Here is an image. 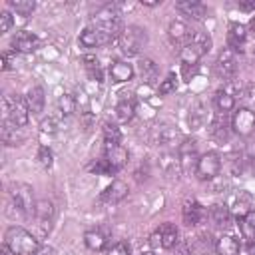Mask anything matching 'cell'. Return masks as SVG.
Segmentation results:
<instances>
[{"mask_svg": "<svg viewBox=\"0 0 255 255\" xmlns=\"http://www.w3.org/2000/svg\"><path fill=\"white\" fill-rule=\"evenodd\" d=\"M4 245L12 255H34L40 249L38 237L20 225H10L4 231Z\"/></svg>", "mask_w": 255, "mask_h": 255, "instance_id": "1", "label": "cell"}, {"mask_svg": "<svg viewBox=\"0 0 255 255\" xmlns=\"http://www.w3.org/2000/svg\"><path fill=\"white\" fill-rule=\"evenodd\" d=\"M116 42H118L120 52L124 56H128V58H131V56H139L143 52V48L149 42V36L145 32V28L129 24V26H124V30L120 32Z\"/></svg>", "mask_w": 255, "mask_h": 255, "instance_id": "2", "label": "cell"}, {"mask_svg": "<svg viewBox=\"0 0 255 255\" xmlns=\"http://www.w3.org/2000/svg\"><path fill=\"white\" fill-rule=\"evenodd\" d=\"M8 199L10 207H14L22 217H32L36 215V199H34V189L32 185L24 181H12L8 187Z\"/></svg>", "mask_w": 255, "mask_h": 255, "instance_id": "3", "label": "cell"}, {"mask_svg": "<svg viewBox=\"0 0 255 255\" xmlns=\"http://www.w3.org/2000/svg\"><path fill=\"white\" fill-rule=\"evenodd\" d=\"M2 110H4V118L18 128H26L32 116L26 96H20V94H6L2 100Z\"/></svg>", "mask_w": 255, "mask_h": 255, "instance_id": "4", "label": "cell"}, {"mask_svg": "<svg viewBox=\"0 0 255 255\" xmlns=\"http://www.w3.org/2000/svg\"><path fill=\"white\" fill-rule=\"evenodd\" d=\"M221 165H223V159H221V155L217 151H205L197 159L195 175L201 181H211L221 173Z\"/></svg>", "mask_w": 255, "mask_h": 255, "instance_id": "5", "label": "cell"}, {"mask_svg": "<svg viewBox=\"0 0 255 255\" xmlns=\"http://www.w3.org/2000/svg\"><path fill=\"white\" fill-rule=\"evenodd\" d=\"M231 129L239 137H251L255 133V112L249 108H237L231 116Z\"/></svg>", "mask_w": 255, "mask_h": 255, "instance_id": "6", "label": "cell"}, {"mask_svg": "<svg viewBox=\"0 0 255 255\" xmlns=\"http://www.w3.org/2000/svg\"><path fill=\"white\" fill-rule=\"evenodd\" d=\"M116 38L112 36V34H108L104 28H100V26H86L82 32H80V44L84 46V48H88V50H92V48H100V46H106V44H110V42H114Z\"/></svg>", "mask_w": 255, "mask_h": 255, "instance_id": "7", "label": "cell"}, {"mask_svg": "<svg viewBox=\"0 0 255 255\" xmlns=\"http://www.w3.org/2000/svg\"><path fill=\"white\" fill-rule=\"evenodd\" d=\"M42 46V40L34 34V32H28V30H20L12 36V42H10V48L18 54H32L36 52L38 48Z\"/></svg>", "mask_w": 255, "mask_h": 255, "instance_id": "8", "label": "cell"}, {"mask_svg": "<svg viewBox=\"0 0 255 255\" xmlns=\"http://www.w3.org/2000/svg\"><path fill=\"white\" fill-rule=\"evenodd\" d=\"M215 72L223 80H231L237 72V52H233L229 46L223 48L215 60Z\"/></svg>", "mask_w": 255, "mask_h": 255, "instance_id": "9", "label": "cell"}, {"mask_svg": "<svg viewBox=\"0 0 255 255\" xmlns=\"http://www.w3.org/2000/svg\"><path fill=\"white\" fill-rule=\"evenodd\" d=\"M177 155H179V161H181V169L183 171H195V165H197V141L193 137H185L181 139L179 147H177Z\"/></svg>", "mask_w": 255, "mask_h": 255, "instance_id": "10", "label": "cell"}, {"mask_svg": "<svg viewBox=\"0 0 255 255\" xmlns=\"http://www.w3.org/2000/svg\"><path fill=\"white\" fill-rule=\"evenodd\" d=\"M36 221L40 227V235H48L52 229V221H54V203L50 199H38L36 203Z\"/></svg>", "mask_w": 255, "mask_h": 255, "instance_id": "11", "label": "cell"}, {"mask_svg": "<svg viewBox=\"0 0 255 255\" xmlns=\"http://www.w3.org/2000/svg\"><path fill=\"white\" fill-rule=\"evenodd\" d=\"M104 157L108 159V163H110L116 171H120L122 167H126V165H128L129 153H128V149H126L122 143L106 141V145H104Z\"/></svg>", "mask_w": 255, "mask_h": 255, "instance_id": "12", "label": "cell"}, {"mask_svg": "<svg viewBox=\"0 0 255 255\" xmlns=\"http://www.w3.org/2000/svg\"><path fill=\"white\" fill-rule=\"evenodd\" d=\"M108 74H110V80H112V82H116V84H126V82H129V80H133L135 68H133L128 60H116V62L110 64Z\"/></svg>", "mask_w": 255, "mask_h": 255, "instance_id": "13", "label": "cell"}, {"mask_svg": "<svg viewBox=\"0 0 255 255\" xmlns=\"http://www.w3.org/2000/svg\"><path fill=\"white\" fill-rule=\"evenodd\" d=\"M229 209H231V215H233L235 219H243V217L253 209V195H251L249 191H245V189L237 191V193L233 195V199H231Z\"/></svg>", "mask_w": 255, "mask_h": 255, "instance_id": "14", "label": "cell"}, {"mask_svg": "<svg viewBox=\"0 0 255 255\" xmlns=\"http://www.w3.org/2000/svg\"><path fill=\"white\" fill-rule=\"evenodd\" d=\"M181 219L187 227H195L203 219V205L197 199H185L181 205Z\"/></svg>", "mask_w": 255, "mask_h": 255, "instance_id": "15", "label": "cell"}, {"mask_svg": "<svg viewBox=\"0 0 255 255\" xmlns=\"http://www.w3.org/2000/svg\"><path fill=\"white\" fill-rule=\"evenodd\" d=\"M175 10L187 18H191V20H203L207 16V6L199 0H177Z\"/></svg>", "mask_w": 255, "mask_h": 255, "instance_id": "16", "label": "cell"}, {"mask_svg": "<svg viewBox=\"0 0 255 255\" xmlns=\"http://www.w3.org/2000/svg\"><path fill=\"white\" fill-rule=\"evenodd\" d=\"M245 40H247V26L241 24V22H231L229 28H227V42H229V48H231L233 52H243Z\"/></svg>", "mask_w": 255, "mask_h": 255, "instance_id": "17", "label": "cell"}, {"mask_svg": "<svg viewBox=\"0 0 255 255\" xmlns=\"http://www.w3.org/2000/svg\"><path fill=\"white\" fill-rule=\"evenodd\" d=\"M241 251V239L233 233H223L215 241V253L217 255H239Z\"/></svg>", "mask_w": 255, "mask_h": 255, "instance_id": "18", "label": "cell"}, {"mask_svg": "<svg viewBox=\"0 0 255 255\" xmlns=\"http://www.w3.org/2000/svg\"><path fill=\"white\" fill-rule=\"evenodd\" d=\"M128 193H129L128 183L122 181V179H114V181L102 191V199L108 201V203H120V201H124V199L128 197Z\"/></svg>", "mask_w": 255, "mask_h": 255, "instance_id": "19", "label": "cell"}, {"mask_svg": "<svg viewBox=\"0 0 255 255\" xmlns=\"http://www.w3.org/2000/svg\"><path fill=\"white\" fill-rule=\"evenodd\" d=\"M26 102H28V108H30V114L32 116H42L44 108H46V94H44V88L42 86H32L28 92H26Z\"/></svg>", "mask_w": 255, "mask_h": 255, "instance_id": "20", "label": "cell"}, {"mask_svg": "<svg viewBox=\"0 0 255 255\" xmlns=\"http://www.w3.org/2000/svg\"><path fill=\"white\" fill-rule=\"evenodd\" d=\"M167 36H169V40H171L175 46H183V44H187V42L191 40V32H189V28H187V24H185L183 20H173V22H169V26H167Z\"/></svg>", "mask_w": 255, "mask_h": 255, "instance_id": "21", "label": "cell"}, {"mask_svg": "<svg viewBox=\"0 0 255 255\" xmlns=\"http://www.w3.org/2000/svg\"><path fill=\"white\" fill-rule=\"evenodd\" d=\"M209 217H211V223H213L215 227H219V229L229 227V225H231V219H233L231 209H229V205H225V203H213V205L209 207Z\"/></svg>", "mask_w": 255, "mask_h": 255, "instance_id": "22", "label": "cell"}, {"mask_svg": "<svg viewBox=\"0 0 255 255\" xmlns=\"http://www.w3.org/2000/svg\"><path fill=\"white\" fill-rule=\"evenodd\" d=\"M201 58H203V54H201L191 42H187V44H183V46L179 48V62H181V68H183L185 74H187L189 68L193 70Z\"/></svg>", "mask_w": 255, "mask_h": 255, "instance_id": "23", "label": "cell"}, {"mask_svg": "<svg viewBox=\"0 0 255 255\" xmlns=\"http://www.w3.org/2000/svg\"><path fill=\"white\" fill-rule=\"evenodd\" d=\"M205 122H207V106L203 102H195L187 114V126L191 131H197L205 126Z\"/></svg>", "mask_w": 255, "mask_h": 255, "instance_id": "24", "label": "cell"}, {"mask_svg": "<svg viewBox=\"0 0 255 255\" xmlns=\"http://www.w3.org/2000/svg\"><path fill=\"white\" fill-rule=\"evenodd\" d=\"M155 139H157V145H163V147H179L181 135H179L177 128H173V126H161L155 131Z\"/></svg>", "mask_w": 255, "mask_h": 255, "instance_id": "25", "label": "cell"}, {"mask_svg": "<svg viewBox=\"0 0 255 255\" xmlns=\"http://www.w3.org/2000/svg\"><path fill=\"white\" fill-rule=\"evenodd\" d=\"M2 141L6 145H22L24 141V133H22V128L14 126L10 120H2Z\"/></svg>", "mask_w": 255, "mask_h": 255, "instance_id": "26", "label": "cell"}, {"mask_svg": "<svg viewBox=\"0 0 255 255\" xmlns=\"http://www.w3.org/2000/svg\"><path fill=\"white\" fill-rule=\"evenodd\" d=\"M159 167H161V171H163L165 175H169V177H173V175H177V173L183 171V169H181L179 155H177L175 151H171V149L161 153V157H159Z\"/></svg>", "mask_w": 255, "mask_h": 255, "instance_id": "27", "label": "cell"}, {"mask_svg": "<svg viewBox=\"0 0 255 255\" xmlns=\"http://www.w3.org/2000/svg\"><path fill=\"white\" fill-rule=\"evenodd\" d=\"M225 116H227V114L215 112V116H213V120H211V124H209L211 135H213L215 139H219V141L227 139V133H229V128H231V122H227Z\"/></svg>", "mask_w": 255, "mask_h": 255, "instance_id": "28", "label": "cell"}, {"mask_svg": "<svg viewBox=\"0 0 255 255\" xmlns=\"http://www.w3.org/2000/svg\"><path fill=\"white\" fill-rule=\"evenodd\" d=\"M159 233H161V247L163 249H173L179 243V229H177L175 223L165 221L159 227Z\"/></svg>", "mask_w": 255, "mask_h": 255, "instance_id": "29", "label": "cell"}, {"mask_svg": "<svg viewBox=\"0 0 255 255\" xmlns=\"http://www.w3.org/2000/svg\"><path fill=\"white\" fill-rule=\"evenodd\" d=\"M135 72L139 74V78H141L145 84H153L159 70H157V64H155L151 58H141V60L137 62V70H135Z\"/></svg>", "mask_w": 255, "mask_h": 255, "instance_id": "30", "label": "cell"}, {"mask_svg": "<svg viewBox=\"0 0 255 255\" xmlns=\"http://www.w3.org/2000/svg\"><path fill=\"white\" fill-rule=\"evenodd\" d=\"M82 66L88 72L90 78H94L96 82H104V74L100 68V60L96 58V54H84L82 56Z\"/></svg>", "mask_w": 255, "mask_h": 255, "instance_id": "31", "label": "cell"}, {"mask_svg": "<svg viewBox=\"0 0 255 255\" xmlns=\"http://www.w3.org/2000/svg\"><path fill=\"white\" fill-rule=\"evenodd\" d=\"M213 104H215L217 112H221V114H227V112L235 110V96H231V94H229L225 88H221V90H217V92H215Z\"/></svg>", "mask_w": 255, "mask_h": 255, "instance_id": "32", "label": "cell"}, {"mask_svg": "<svg viewBox=\"0 0 255 255\" xmlns=\"http://www.w3.org/2000/svg\"><path fill=\"white\" fill-rule=\"evenodd\" d=\"M84 245L90 251H104L106 249V235L98 229H88L84 233Z\"/></svg>", "mask_w": 255, "mask_h": 255, "instance_id": "33", "label": "cell"}, {"mask_svg": "<svg viewBox=\"0 0 255 255\" xmlns=\"http://www.w3.org/2000/svg\"><path fill=\"white\" fill-rule=\"evenodd\" d=\"M133 116H135V106H133L131 100H120V102L116 104V120H118L120 124L131 122Z\"/></svg>", "mask_w": 255, "mask_h": 255, "instance_id": "34", "label": "cell"}, {"mask_svg": "<svg viewBox=\"0 0 255 255\" xmlns=\"http://www.w3.org/2000/svg\"><path fill=\"white\" fill-rule=\"evenodd\" d=\"M189 42H191L203 56H205V54L211 50V46H213V40H211V36H209L207 32H193Z\"/></svg>", "mask_w": 255, "mask_h": 255, "instance_id": "35", "label": "cell"}, {"mask_svg": "<svg viewBox=\"0 0 255 255\" xmlns=\"http://www.w3.org/2000/svg\"><path fill=\"white\" fill-rule=\"evenodd\" d=\"M8 8L20 16H30L36 10V2L34 0H8Z\"/></svg>", "mask_w": 255, "mask_h": 255, "instance_id": "36", "label": "cell"}, {"mask_svg": "<svg viewBox=\"0 0 255 255\" xmlns=\"http://www.w3.org/2000/svg\"><path fill=\"white\" fill-rule=\"evenodd\" d=\"M76 106H78V102H76V98L72 94H62L58 98V110H60V114L64 118H70L76 112Z\"/></svg>", "mask_w": 255, "mask_h": 255, "instance_id": "37", "label": "cell"}, {"mask_svg": "<svg viewBox=\"0 0 255 255\" xmlns=\"http://www.w3.org/2000/svg\"><path fill=\"white\" fill-rule=\"evenodd\" d=\"M36 161H38V165L42 169H52V165H54V151L48 145H40L38 153H36Z\"/></svg>", "mask_w": 255, "mask_h": 255, "instance_id": "38", "label": "cell"}, {"mask_svg": "<svg viewBox=\"0 0 255 255\" xmlns=\"http://www.w3.org/2000/svg\"><path fill=\"white\" fill-rule=\"evenodd\" d=\"M177 90V76L173 72H169L157 86V94L159 96H167V94H173Z\"/></svg>", "mask_w": 255, "mask_h": 255, "instance_id": "39", "label": "cell"}, {"mask_svg": "<svg viewBox=\"0 0 255 255\" xmlns=\"http://www.w3.org/2000/svg\"><path fill=\"white\" fill-rule=\"evenodd\" d=\"M102 133H104V139H106V141H112V143H122V131H120L118 124L106 122V124H104V128H102Z\"/></svg>", "mask_w": 255, "mask_h": 255, "instance_id": "40", "label": "cell"}, {"mask_svg": "<svg viewBox=\"0 0 255 255\" xmlns=\"http://www.w3.org/2000/svg\"><path fill=\"white\" fill-rule=\"evenodd\" d=\"M90 171H94L96 175H110V173H116V169L108 163V159H106V157L96 159V161L90 165Z\"/></svg>", "mask_w": 255, "mask_h": 255, "instance_id": "41", "label": "cell"}, {"mask_svg": "<svg viewBox=\"0 0 255 255\" xmlns=\"http://www.w3.org/2000/svg\"><path fill=\"white\" fill-rule=\"evenodd\" d=\"M14 26V16L10 10H2L0 12V34H8Z\"/></svg>", "mask_w": 255, "mask_h": 255, "instance_id": "42", "label": "cell"}, {"mask_svg": "<svg viewBox=\"0 0 255 255\" xmlns=\"http://www.w3.org/2000/svg\"><path fill=\"white\" fill-rule=\"evenodd\" d=\"M16 54H18V52H14L12 48H6V50L2 52V70H4V72L16 68Z\"/></svg>", "mask_w": 255, "mask_h": 255, "instance_id": "43", "label": "cell"}, {"mask_svg": "<svg viewBox=\"0 0 255 255\" xmlns=\"http://www.w3.org/2000/svg\"><path fill=\"white\" fill-rule=\"evenodd\" d=\"M108 255H131V247L128 241H118L108 249Z\"/></svg>", "mask_w": 255, "mask_h": 255, "instance_id": "44", "label": "cell"}, {"mask_svg": "<svg viewBox=\"0 0 255 255\" xmlns=\"http://www.w3.org/2000/svg\"><path fill=\"white\" fill-rule=\"evenodd\" d=\"M56 129H58V124H56V120L52 116L40 120V131L42 133H56Z\"/></svg>", "mask_w": 255, "mask_h": 255, "instance_id": "45", "label": "cell"}, {"mask_svg": "<svg viewBox=\"0 0 255 255\" xmlns=\"http://www.w3.org/2000/svg\"><path fill=\"white\" fill-rule=\"evenodd\" d=\"M241 157H243V153H239V151H233V153L229 155V165H231L233 175H239L241 169H243V161H241Z\"/></svg>", "mask_w": 255, "mask_h": 255, "instance_id": "46", "label": "cell"}, {"mask_svg": "<svg viewBox=\"0 0 255 255\" xmlns=\"http://www.w3.org/2000/svg\"><path fill=\"white\" fill-rule=\"evenodd\" d=\"M243 157L251 163V169L255 171V139H249L245 143V149H243Z\"/></svg>", "mask_w": 255, "mask_h": 255, "instance_id": "47", "label": "cell"}, {"mask_svg": "<svg viewBox=\"0 0 255 255\" xmlns=\"http://www.w3.org/2000/svg\"><path fill=\"white\" fill-rule=\"evenodd\" d=\"M147 243H149V247H151V251H157V249H163L161 247V233H159V229H155L151 235H149V239H147Z\"/></svg>", "mask_w": 255, "mask_h": 255, "instance_id": "48", "label": "cell"}, {"mask_svg": "<svg viewBox=\"0 0 255 255\" xmlns=\"http://www.w3.org/2000/svg\"><path fill=\"white\" fill-rule=\"evenodd\" d=\"M237 6L245 12H253V16H255V0H241Z\"/></svg>", "mask_w": 255, "mask_h": 255, "instance_id": "49", "label": "cell"}, {"mask_svg": "<svg viewBox=\"0 0 255 255\" xmlns=\"http://www.w3.org/2000/svg\"><path fill=\"white\" fill-rule=\"evenodd\" d=\"M34 255H56V249L50 247V245H40V249Z\"/></svg>", "mask_w": 255, "mask_h": 255, "instance_id": "50", "label": "cell"}, {"mask_svg": "<svg viewBox=\"0 0 255 255\" xmlns=\"http://www.w3.org/2000/svg\"><path fill=\"white\" fill-rule=\"evenodd\" d=\"M237 221H239V219H237ZM243 221H245L247 225L255 227V207H253V209H251V211H249V213H247V215L243 217Z\"/></svg>", "mask_w": 255, "mask_h": 255, "instance_id": "51", "label": "cell"}, {"mask_svg": "<svg viewBox=\"0 0 255 255\" xmlns=\"http://www.w3.org/2000/svg\"><path fill=\"white\" fill-rule=\"evenodd\" d=\"M139 4H141V6H145V8H155V6H159V4H161V0H141Z\"/></svg>", "mask_w": 255, "mask_h": 255, "instance_id": "52", "label": "cell"}, {"mask_svg": "<svg viewBox=\"0 0 255 255\" xmlns=\"http://www.w3.org/2000/svg\"><path fill=\"white\" fill-rule=\"evenodd\" d=\"M247 28H249V30L255 34V16H251V20H249V26H247Z\"/></svg>", "mask_w": 255, "mask_h": 255, "instance_id": "53", "label": "cell"}, {"mask_svg": "<svg viewBox=\"0 0 255 255\" xmlns=\"http://www.w3.org/2000/svg\"><path fill=\"white\" fill-rule=\"evenodd\" d=\"M247 253H249V255H255V243H249V245H247Z\"/></svg>", "mask_w": 255, "mask_h": 255, "instance_id": "54", "label": "cell"}, {"mask_svg": "<svg viewBox=\"0 0 255 255\" xmlns=\"http://www.w3.org/2000/svg\"><path fill=\"white\" fill-rule=\"evenodd\" d=\"M0 255H12V253L8 251V247H6V245H2V249H0Z\"/></svg>", "mask_w": 255, "mask_h": 255, "instance_id": "55", "label": "cell"}, {"mask_svg": "<svg viewBox=\"0 0 255 255\" xmlns=\"http://www.w3.org/2000/svg\"><path fill=\"white\" fill-rule=\"evenodd\" d=\"M139 255H155V251H151V249H149V251H141Z\"/></svg>", "mask_w": 255, "mask_h": 255, "instance_id": "56", "label": "cell"}]
</instances>
